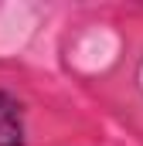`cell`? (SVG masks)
Here are the masks:
<instances>
[{
	"mask_svg": "<svg viewBox=\"0 0 143 146\" xmlns=\"http://www.w3.org/2000/svg\"><path fill=\"white\" fill-rule=\"evenodd\" d=\"M0 146H27L24 102L3 88H0Z\"/></svg>",
	"mask_w": 143,
	"mask_h": 146,
	"instance_id": "1",
	"label": "cell"
}]
</instances>
